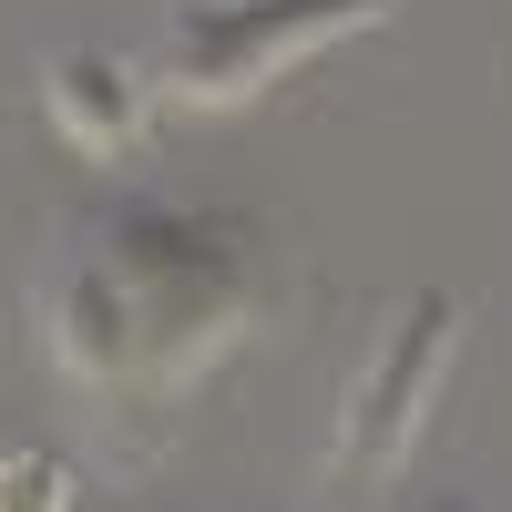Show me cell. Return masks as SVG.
Instances as JSON below:
<instances>
[{
    "instance_id": "cell-2",
    "label": "cell",
    "mask_w": 512,
    "mask_h": 512,
    "mask_svg": "<svg viewBox=\"0 0 512 512\" xmlns=\"http://www.w3.org/2000/svg\"><path fill=\"white\" fill-rule=\"evenodd\" d=\"M400 0H185L164 21V52H154V82L185 103H246L267 93L277 72H297L308 52H328L338 31H359Z\"/></svg>"
},
{
    "instance_id": "cell-3",
    "label": "cell",
    "mask_w": 512,
    "mask_h": 512,
    "mask_svg": "<svg viewBox=\"0 0 512 512\" xmlns=\"http://www.w3.org/2000/svg\"><path fill=\"white\" fill-rule=\"evenodd\" d=\"M461 349V308L451 297H420V308L390 328V349H379V369H359V400L349 420H338V472H390V461L420 441V420H431V390H441V369Z\"/></svg>"
},
{
    "instance_id": "cell-5",
    "label": "cell",
    "mask_w": 512,
    "mask_h": 512,
    "mask_svg": "<svg viewBox=\"0 0 512 512\" xmlns=\"http://www.w3.org/2000/svg\"><path fill=\"white\" fill-rule=\"evenodd\" d=\"M72 502V472L52 451H11L0 461V512H62Z\"/></svg>"
},
{
    "instance_id": "cell-1",
    "label": "cell",
    "mask_w": 512,
    "mask_h": 512,
    "mask_svg": "<svg viewBox=\"0 0 512 512\" xmlns=\"http://www.w3.org/2000/svg\"><path fill=\"white\" fill-rule=\"evenodd\" d=\"M256 256L236 226L175 216V205H123L82 226V246L41 287V338L62 379L103 400H175L185 379L246 328Z\"/></svg>"
},
{
    "instance_id": "cell-4",
    "label": "cell",
    "mask_w": 512,
    "mask_h": 512,
    "mask_svg": "<svg viewBox=\"0 0 512 512\" xmlns=\"http://www.w3.org/2000/svg\"><path fill=\"white\" fill-rule=\"evenodd\" d=\"M41 113L62 123V144H82V154H123V144H144L154 72L93 52V41H72V52L41 62Z\"/></svg>"
}]
</instances>
